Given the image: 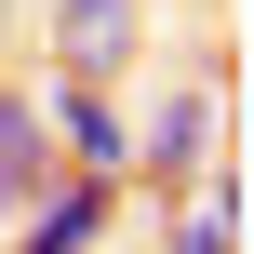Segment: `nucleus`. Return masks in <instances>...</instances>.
<instances>
[{
  "mask_svg": "<svg viewBox=\"0 0 254 254\" xmlns=\"http://www.w3.org/2000/svg\"><path fill=\"white\" fill-rule=\"evenodd\" d=\"M228 107H241L228 80H201V94H161V107L134 121V174H121V188H147V201H188V188L228 161Z\"/></svg>",
  "mask_w": 254,
  "mask_h": 254,
  "instance_id": "f257e3e1",
  "label": "nucleus"
},
{
  "mask_svg": "<svg viewBox=\"0 0 254 254\" xmlns=\"http://www.w3.org/2000/svg\"><path fill=\"white\" fill-rule=\"evenodd\" d=\"M40 134H54V174H134V107L107 80H54L40 94Z\"/></svg>",
  "mask_w": 254,
  "mask_h": 254,
  "instance_id": "f03ea898",
  "label": "nucleus"
},
{
  "mask_svg": "<svg viewBox=\"0 0 254 254\" xmlns=\"http://www.w3.org/2000/svg\"><path fill=\"white\" fill-rule=\"evenodd\" d=\"M40 27H54V80H121L147 40V0H40Z\"/></svg>",
  "mask_w": 254,
  "mask_h": 254,
  "instance_id": "7ed1b4c3",
  "label": "nucleus"
},
{
  "mask_svg": "<svg viewBox=\"0 0 254 254\" xmlns=\"http://www.w3.org/2000/svg\"><path fill=\"white\" fill-rule=\"evenodd\" d=\"M121 201H134L121 174H54V188L13 214V254H94L107 228H121Z\"/></svg>",
  "mask_w": 254,
  "mask_h": 254,
  "instance_id": "20e7f679",
  "label": "nucleus"
},
{
  "mask_svg": "<svg viewBox=\"0 0 254 254\" xmlns=\"http://www.w3.org/2000/svg\"><path fill=\"white\" fill-rule=\"evenodd\" d=\"M40 188H54V134H40V94H13V80H0V228H13Z\"/></svg>",
  "mask_w": 254,
  "mask_h": 254,
  "instance_id": "39448f33",
  "label": "nucleus"
},
{
  "mask_svg": "<svg viewBox=\"0 0 254 254\" xmlns=\"http://www.w3.org/2000/svg\"><path fill=\"white\" fill-rule=\"evenodd\" d=\"M161 254H241V188L201 174L188 201H161Z\"/></svg>",
  "mask_w": 254,
  "mask_h": 254,
  "instance_id": "423d86ee",
  "label": "nucleus"
},
{
  "mask_svg": "<svg viewBox=\"0 0 254 254\" xmlns=\"http://www.w3.org/2000/svg\"><path fill=\"white\" fill-rule=\"evenodd\" d=\"M0 254H13V241H0Z\"/></svg>",
  "mask_w": 254,
  "mask_h": 254,
  "instance_id": "0eeeda50",
  "label": "nucleus"
}]
</instances>
